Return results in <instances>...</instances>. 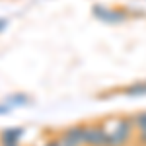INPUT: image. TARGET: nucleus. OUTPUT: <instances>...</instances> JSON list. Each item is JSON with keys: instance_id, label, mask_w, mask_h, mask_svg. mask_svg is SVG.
Instances as JSON below:
<instances>
[{"instance_id": "obj_1", "label": "nucleus", "mask_w": 146, "mask_h": 146, "mask_svg": "<svg viewBox=\"0 0 146 146\" xmlns=\"http://www.w3.org/2000/svg\"><path fill=\"white\" fill-rule=\"evenodd\" d=\"M133 129H135V125L131 117L119 119L113 125V129H107V146H125L131 140Z\"/></svg>"}, {"instance_id": "obj_2", "label": "nucleus", "mask_w": 146, "mask_h": 146, "mask_svg": "<svg viewBox=\"0 0 146 146\" xmlns=\"http://www.w3.org/2000/svg\"><path fill=\"white\" fill-rule=\"evenodd\" d=\"M92 14L105 23H121L125 20H129L127 8H113V6H105V4H94Z\"/></svg>"}, {"instance_id": "obj_3", "label": "nucleus", "mask_w": 146, "mask_h": 146, "mask_svg": "<svg viewBox=\"0 0 146 146\" xmlns=\"http://www.w3.org/2000/svg\"><path fill=\"white\" fill-rule=\"evenodd\" d=\"M84 146H107V129L101 125H84Z\"/></svg>"}, {"instance_id": "obj_4", "label": "nucleus", "mask_w": 146, "mask_h": 146, "mask_svg": "<svg viewBox=\"0 0 146 146\" xmlns=\"http://www.w3.org/2000/svg\"><path fill=\"white\" fill-rule=\"evenodd\" d=\"M23 131L22 127H12V129H4L0 133V144L2 146H10V144H20L23 136Z\"/></svg>"}, {"instance_id": "obj_5", "label": "nucleus", "mask_w": 146, "mask_h": 146, "mask_svg": "<svg viewBox=\"0 0 146 146\" xmlns=\"http://www.w3.org/2000/svg\"><path fill=\"white\" fill-rule=\"evenodd\" d=\"M60 135L66 136L68 140H72L74 144L84 146V125H72V127L64 129V131H62Z\"/></svg>"}, {"instance_id": "obj_6", "label": "nucleus", "mask_w": 146, "mask_h": 146, "mask_svg": "<svg viewBox=\"0 0 146 146\" xmlns=\"http://www.w3.org/2000/svg\"><path fill=\"white\" fill-rule=\"evenodd\" d=\"M125 96H146V82H136L125 88Z\"/></svg>"}, {"instance_id": "obj_7", "label": "nucleus", "mask_w": 146, "mask_h": 146, "mask_svg": "<svg viewBox=\"0 0 146 146\" xmlns=\"http://www.w3.org/2000/svg\"><path fill=\"white\" fill-rule=\"evenodd\" d=\"M131 119H133V125H135V129H138V131H146V111H138V113H135Z\"/></svg>"}, {"instance_id": "obj_8", "label": "nucleus", "mask_w": 146, "mask_h": 146, "mask_svg": "<svg viewBox=\"0 0 146 146\" xmlns=\"http://www.w3.org/2000/svg\"><path fill=\"white\" fill-rule=\"evenodd\" d=\"M8 101H10V103H16V105H25V103L29 101V98H27L25 94H16V96H10Z\"/></svg>"}, {"instance_id": "obj_9", "label": "nucleus", "mask_w": 146, "mask_h": 146, "mask_svg": "<svg viewBox=\"0 0 146 146\" xmlns=\"http://www.w3.org/2000/svg\"><path fill=\"white\" fill-rule=\"evenodd\" d=\"M136 140H138V144L146 146V131H138V136H136Z\"/></svg>"}, {"instance_id": "obj_10", "label": "nucleus", "mask_w": 146, "mask_h": 146, "mask_svg": "<svg viewBox=\"0 0 146 146\" xmlns=\"http://www.w3.org/2000/svg\"><path fill=\"white\" fill-rule=\"evenodd\" d=\"M6 25H8V20H6V18H0V31H4Z\"/></svg>"}, {"instance_id": "obj_11", "label": "nucleus", "mask_w": 146, "mask_h": 146, "mask_svg": "<svg viewBox=\"0 0 146 146\" xmlns=\"http://www.w3.org/2000/svg\"><path fill=\"white\" fill-rule=\"evenodd\" d=\"M43 146H60V144H58V138H53V140H49V142H45Z\"/></svg>"}, {"instance_id": "obj_12", "label": "nucleus", "mask_w": 146, "mask_h": 146, "mask_svg": "<svg viewBox=\"0 0 146 146\" xmlns=\"http://www.w3.org/2000/svg\"><path fill=\"white\" fill-rule=\"evenodd\" d=\"M10 111V105H0V115H6Z\"/></svg>"}, {"instance_id": "obj_13", "label": "nucleus", "mask_w": 146, "mask_h": 146, "mask_svg": "<svg viewBox=\"0 0 146 146\" xmlns=\"http://www.w3.org/2000/svg\"><path fill=\"white\" fill-rule=\"evenodd\" d=\"M10 146H20V144H10Z\"/></svg>"}]
</instances>
